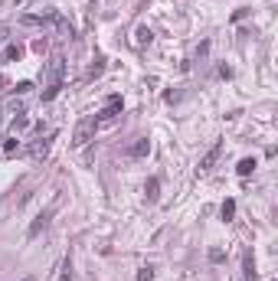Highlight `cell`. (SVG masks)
<instances>
[{"label":"cell","mask_w":278,"mask_h":281,"mask_svg":"<svg viewBox=\"0 0 278 281\" xmlns=\"http://www.w3.org/2000/svg\"><path fill=\"white\" fill-rule=\"evenodd\" d=\"M46 75H49V82H46L43 89V101H53L59 92H63V75H66V59L59 53L49 56V62H46Z\"/></svg>","instance_id":"6da1fadb"},{"label":"cell","mask_w":278,"mask_h":281,"mask_svg":"<svg viewBox=\"0 0 278 281\" xmlns=\"http://www.w3.org/2000/svg\"><path fill=\"white\" fill-rule=\"evenodd\" d=\"M118 115H121V95H108V98H105V108L99 111V118H95V121L105 125V121H115Z\"/></svg>","instance_id":"7a4b0ae2"},{"label":"cell","mask_w":278,"mask_h":281,"mask_svg":"<svg viewBox=\"0 0 278 281\" xmlns=\"http://www.w3.org/2000/svg\"><path fill=\"white\" fill-rule=\"evenodd\" d=\"M95 127H99V121H95V115H89V118H85L79 127H75V141H72V144H75V147H82L85 141H89V134L95 131Z\"/></svg>","instance_id":"3957f363"},{"label":"cell","mask_w":278,"mask_h":281,"mask_svg":"<svg viewBox=\"0 0 278 281\" xmlns=\"http://www.w3.org/2000/svg\"><path fill=\"white\" fill-rule=\"evenodd\" d=\"M219 154H223V141H216V144L209 147L207 154H203V160H200V167H197V170H200V173H209V170H213V163L219 160Z\"/></svg>","instance_id":"277c9868"},{"label":"cell","mask_w":278,"mask_h":281,"mask_svg":"<svg viewBox=\"0 0 278 281\" xmlns=\"http://www.w3.org/2000/svg\"><path fill=\"white\" fill-rule=\"evenodd\" d=\"M49 216H53V206H46L43 213H39V216L33 219V226H30V239H36V236H39V232H43L46 226H49Z\"/></svg>","instance_id":"5b68a950"},{"label":"cell","mask_w":278,"mask_h":281,"mask_svg":"<svg viewBox=\"0 0 278 281\" xmlns=\"http://www.w3.org/2000/svg\"><path fill=\"white\" fill-rule=\"evenodd\" d=\"M243 278L245 281H259V272H255V255H252V252L243 255Z\"/></svg>","instance_id":"8992f818"},{"label":"cell","mask_w":278,"mask_h":281,"mask_svg":"<svg viewBox=\"0 0 278 281\" xmlns=\"http://www.w3.org/2000/svg\"><path fill=\"white\" fill-rule=\"evenodd\" d=\"M53 141H56V131H53V134H46L43 141H36V144L30 147V154H33V157H46V154H49V147H53Z\"/></svg>","instance_id":"52a82bcc"},{"label":"cell","mask_w":278,"mask_h":281,"mask_svg":"<svg viewBox=\"0 0 278 281\" xmlns=\"http://www.w3.org/2000/svg\"><path fill=\"white\" fill-rule=\"evenodd\" d=\"M147 151H151V141H147V137H141V141H135V144L128 147V157H147Z\"/></svg>","instance_id":"ba28073f"},{"label":"cell","mask_w":278,"mask_h":281,"mask_svg":"<svg viewBox=\"0 0 278 281\" xmlns=\"http://www.w3.org/2000/svg\"><path fill=\"white\" fill-rule=\"evenodd\" d=\"M27 125H30V115H27V108H23V111H17V115H13V121H10V131L17 134V131H23Z\"/></svg>","instance_id":"9c48e42d"},{"label":"cell","mask_w":278,"mask_h":281,"mask_svg":"<svg viewBox=\"0 0 278 281\" xmlns=\"http://www.w3.org/2000/svg\"><path fill=\"white\" fill-rule=\"evenodd\" d=\"M255 167H259V163H255V157H243V160L236 163V173H239V177H249Z\"/></svg>","instance_id":"30bf717a"},{"label":"cell","mask_w":278,"mask_h":281,"mask_svg":"<svg viewBox=\"0 0 278 281\" xmlns=\"http://www.w3.org/2000/svg\"><path fill=\"white\" fill-rule=\"evenodd\" d=\"M20 56H23V46L10 43L7 49H3V62H20Z\"/></svg>","instance_id":"8fae6325"},{"label":"cell","mask_w":278,"mask_h":281,"mask_svg":"<svg viewBox=\"0 0 278 281\" xmlns=\"http://www.w3.org/2000/svg\"><path fill=\"white\" fill-rule=\"evenodd\" d=\"M157 190H161V180H157V177H151V180H147V187H144V193H147V200H157Z\"/></svg>","instance_id":"7c38bea8"},{"label":"cell","mask_w":278,"mask_h":281,"mask_svg":"<svg viewBox=\"0 0 278 281\" xmlns=\"http://www.w3.org/2000/svg\"><path fill=\"white\" fill-rule=\"evenodd\" d=\"M219 216H223L226 222H229V219L236 216V200H226V203H223V209H219Z\"/></svg>","instance_id":"4fadbf2b"},{"label":"cell","mask_w":278,"mask_h":281,"mask_svg":"<svg viewBox=\"0 0 278 281\" xmlns=\"http://www.w3.org/2000/svg\"><path fill=\"white\" fill-rule=\"evenodd\" d=\"M17 147H20V144H17V137H7V141H3V154H7V157H10V154H17Z\"/></svg>","instance_id":"5bb4252c"},{"label":"cell","mask_w":278,"mask_h":281,"mask_svg":"<svg viewBox=\"0 0 278 281\" xmlns=\"http://www.w3.org/2000/svg\"><path fill=\"white\" fill-rule=\"evenodd\" d=\"M59 281H72V258L66 255V262H63V278Z\"/></svg>","instance_id":"9a60e30c"},{"label":"cell","mask_w":278,"mask_h":281,"mask_svg":"<svg viewBox=\"0 0 278 281\" xmlns=\"http://www.w3.org/2000/svg\"><path fill=\"white\" fill-rule=\"evenodd\" d=\"M151 30H147V27H141V30H138V46H144V43H151Z\"/></svg>","instance_id":"2e32d148"},{"label":"cell","mask_w":278,"mask_h":281,"mask_svg":"<svg viewBox=\"0 0 278 281\" xmlns=\"http://www.w3.org/2000/svg\"><path fill=\"white\" fill-rule=\"evenodd\" d=\"M154 278V268L147 265V268H141V275H138V281H151Z\"/></svg>","instance_id":"e0dca14e"},{"label":"cell","mask_w":278,"mask_h":281,"mask_svg":"<svg viewBox=\"0 0 278 281\" xmlns=\"http://www.w3.org/2000/svg\"><path fill=\"white\" fill-rule=\"evenodd\" d=\"M226 255H223V249H213V252H209V262H223Z\"/></svg>","instance_id":"ac0fdd59"},{"label":"cell","mask_w":278,"mask_h":281,"mask_svg":"<svg viewBox=\"0 0 278 281\" xmlns=\"http://www.w3.org/2000/svg\"><path fill=\"white\" fill-rule=\"evenodd\" d=\"M102 69H105V65H102V62H95V65L89 69V79H95V75H102Z\"/></svg>","instance_id":"d6986e66"},{"label":"cell","mask_w":278,"mask_h":281,"mask_svg":"<svg viewBox=\"0 0 278 281\" xmlns=\"http://www.w3.org/2000/svg\"><path fill=\"white\" fill-rule=\"evenodd\" d=\"M23 281H36V278H33V275H27V278H23Z\"/></svg>","instance_id":"ffe728a7"}]
</instances>
